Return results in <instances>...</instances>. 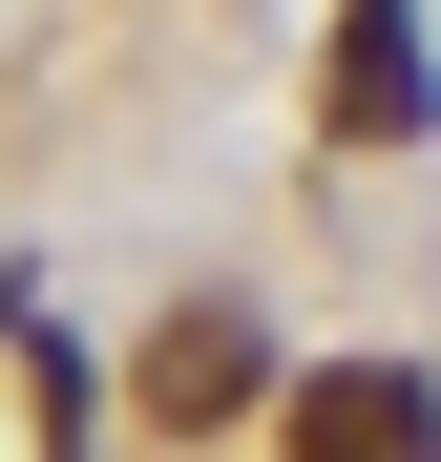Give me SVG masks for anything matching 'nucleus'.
Wrapping results in <instances>:
<instances>
[{
    "label": "nucleus",
    "instance_id": "f257e3e1",
    "mask_svg": "<svg viewBox=\"0 0 441 462\" xmlns=\"http://www.w3.org/2000/svg\"><path fill=\"white\" fill-rule=\"evenodd\" d=\"M273 462H441V378L420 357H316L273 400Z\"/></svg>",
    "mask_w": 441,
    "mask_h": 462
},
{
    "label": "nucleus",
    "instance_id": "f03ea898",
    "mask_svg": "<svg viewBox=\"0 0 441 462\" xmlns=\"http://www.w3.org/2000/svg\"><path fill=\"white\" fill-rule=\"evenodd\" d=\"M253 400H294V378H273V316H253V294H189V316L147 337V420L210 441V420H253Z\"/></svg>",
    "mask_w": 441,
    "mask_h": 462
},
{
    "label": "nucleus",
    "instance_id": "7ed1b4c3",
    "mask_svg": "<svg viewBox=\"0 0 441 462\" xmlns=\"http://www.w3.org/2000/svg\"><path fill=\"white\" fill-rule=\"evenodd\" d=\"M316 126H336V147H420V126H441V63H420V0H336V63H316Z\"/></svg>",
    "mask_w": 441,
    "mask_h": 462
}]
</instances>
